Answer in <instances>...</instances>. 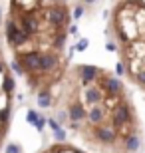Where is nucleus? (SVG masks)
Listing matches in <instances>:
<instances>
[{
	"label": "nucleus",
	"mask_w": 145,
	"mask_h": 153,
	"mask_svg": "<svg viewBox=\"0 0 145 153\" xmlns=\"http://www.w3.org/2000/svg\"><path fill=\"white\" fill-rule=\"evenodd\" d=\"M58 119L95 153H137L141 125L127 88L113 72L76 64L52 100Z\"/></svg>",
	"instance_id": "nucleus-1"
},
{
	"label": "nucleus",
	"mask_w": 145,
	"mask_h": 153,
	"mask_svg": "<svg viewBox=\"0 0 145 153\" xmlns=\"http://www.w3.org/2000/svg\"><path fill=\"white\" fill-rule=\"evenodd\" d=\"M70 6L64 2H10L4 22L6 46L28 88L52 103L68 74L66 40Z\"/></svg>",
	"instance_id": "nucleus-2"
},
{
	"label": "nucleus",
	"mask_w": 145,
	"mask_h": 153,
	"mask_svg": "<svg viewBox=\"0 0 145 153\" xmlns=\"http://www.w3.org/2000/svg\"><path fill=\"white\" fill-rule=\"evenodd\" d=\"M12 102H14V78L4 58V52L0 50V147L10 129Z\"/></svg>",
	"instance_id": "nucleus-3"
},
{
	"label": "nucleus",
	"mask_w": 145,
	"mask_h": 153,
	"mask_svg": "<svg viewBox=\"0 0 145 153\" xmlns=\"http://www.w3.org/2000/svg\"><path fill=\"white\" fill-rule=\"evenodd\" d=\"M40 153H88V151H84L82 147L74 145V143L58 141V143H52V145H48V147L42 149Z\"/></svg>",
	"instance_id": "nucleus-4"
}]
</instances>
